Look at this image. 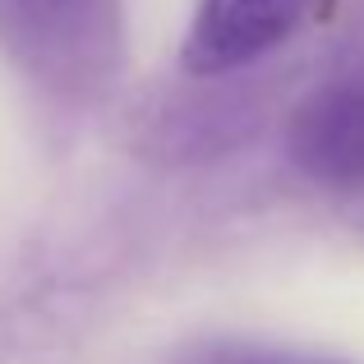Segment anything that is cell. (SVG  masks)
Instances as JSON below:
<instances>
[{
  "instance_id": "277c9868",
  "label": "cell",
  "mask_w": 364,
  "mask_h": 364,
  "mask_svg": "<svg viewBox=\"0 0 364 364\" xmlns=\"http://www.w3.org/2000/svg\"><path fill=\"white\" fill-rule=\"evenodd\" d=\"M180 364H346V360L309 355V350H282V346H254V341H222V346H208Z\"/></svg>"
},
{
  "instance_id": "3957f363",
  "label": "cell",
  "mask_w": 364,
  "mask_h": 364,
  "mask_svg": "<svg viewBox=\"0 0 364 364\" xmlns=\"http://www.w3.org/2000/svg\"><path fill=\"white\" fill-rule=\"evenodd\" d=\"M328 0H194L180 65L189 79H231L291 46Z\"/></svg>"
},
{
  "instance_id": "6da1fadb",
  "label": "cell",
  "mask_w": 364,
  "mask_h": 364,
  "mask_svg": "<svg viewBox=\"0 0 364 364\" xmlns=\"http://www.w3.org/2000/svg\"><path fill=\"white\" fill-rule=\"evenodd\" d=\"M0 42L51 92H92L116 65L120 0H0Z\"/></svg>"
},
{
  "instance_id": "7a4b0ae2",
  "label": "cell",
  "mask_w": 364,
  "mask_h": 364,
  "mask_svg": "<svg viewBox=\"0 0 364 364\" xmlns=\"http://www.w3.org/2000/svg\"><path fill=\"white\" fill-rule=\"evenodd\" d=\"M286 157L314 189L364 198V65L328 74L295 102Z\"/></svg>"
}]
</instances>
